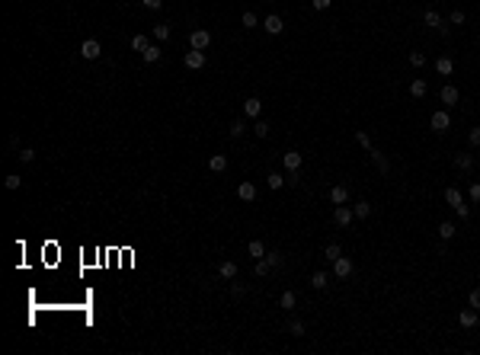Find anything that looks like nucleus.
I'll use <instances>...</instances> for the list:
<instances>
[{
  "label": "nucleus",
  "mask_w": 480,
  "mask_h": 355,
  "mask_svg": "<svg viewBox=\"0 0 480 355\" xmlns=\"http://www.w3.org/2000/svg\"><path fill=\"white\" fill-rule=\"evenodd\" d=\"M189 45L198 48V51H205V48L212 45V32H208V29H192L189 32Z\"/></svg>",
  "instance_id": "nucleus-1"
},
{
  "label": "nucleus",
  "mask_w": 480,
  "mask_h": 355,
  "mask_svg": "<svg viewBox=\"0 0 480 355\" xmlns=\"http://www.w3.org/2000/svg\"><path fill=\"white\" fill-rule=\"evenodd\" d=\"M429 125H432V132H448L451 128V116L445 112V109H439V112H432V118H429Z\"/></svg>",
  "instance_id": "nucleus-2"
},
{
  "label": "nucleus",
  "mask_w": 480,
  "mask_h": 355,
  "mask_svg": "<svg viewBox=\"0 0 480 355\" xmlns=\"http://www.w3.org/2000/svg\"><path fill=\"white\" fill-rule=\"evenodd\" d=\"M352 208L349 205H336V211H333V224L336 227H352Z\"/></svg>",
  "instance_id": "nucleus-3"
},
{
  "label": "nucleus",
  "mask_w": 480,
  "mask_h": 355,
  "mask_svg": "<svg viewBox=\"0 0 480 355\" xmlns=\"http://www.w3.org/2000/svg\"><path fill=\"white\" fill-rule=\"evenodd\" d=\"M263 29L269 32V35H282L285 32V19L279 13H272V16H266V19H263Z\"/></svg>",
  "instance_id": "nucleus-4"
},
{
  "label": "nucleus",
  "mask_w": 480,
  "mask_h": 355,
  "mask_svg": "<svg viewBox=\"0 0 480 355\" xmlns=\"http://www.w3.org/2000/svg\"><path fill=\"white\" fill-rule=\"evenodd\" d=\"M183 64H186L189 70H202V68H205V51H198V48H192V51H186Z\"/></svg>",
  "instance_id": "nucleus-5"
},
{
  "label": "nucleus",
  "mask_w": 480,
  "mask_h": 355,
  "mask_svg": "<svg viewBox=\"0 0 480 355\" xmlns=\"http://www.w3.org/2000/svg\"><path fill=\"white\" fill-rule=\"evenodd\" d=\"M352 269H356V266H352L349 256H339V259H333V275H336V278H349Z\"/></svg>",
  "instance_id": "nucleus-6"
},
{
  "label": "nucleus",
  "mask_w": 480,
  "mask_h": 355,
  "mask_svg": "<svg viewBox=\"0 0 480 355\" xmlns=\"http://www.w3.org/2000/svg\"><path fill=\"white\" fill-rule=\"evenodd\" d=\"M99 54H103V45H99L96 39H87L84 45H80V58H87V61H96Z\"/></svg>",
  "instance_id": "nucleus-7"
},
{
  "label": "nucleus",
  "mask_w": 480,
  "mask_h": 355,
  "mask_svg": "<svg viewBox=\"0 0 480 355\" xmlns=\"http://www.w3.org/2000/svg\"><path fill=\"white\" fill-rule=\"evenodd\" d=\"M259 112H263V100H259V96H247V100H244V116L256 122Z\"/></svg>",
  "instance_id": "nucleus-8"
},
{
  "label": "nucleus",
  "mask_w": 480,
  "mask_h": 355,
  "mask_svg": "<svg viewBox=\"0 0 480 355\" xmlns=\"http://www.w3.org/2000/svg\"><path fill=\"white\" fill-rule=\"evenodd\" d=\"M477 320H480V310H474V307H467V310H461V314H458V323L464 326V330L477 326Z\"/></svg>",
  "instance_id": "nucleus-9"
},
{
  "label": "nucleus",
  "mask_w": 480,
  "mask_h": 355,
  "mask_svg": "<svg viewBox=\"0 0 480 355\" xmlns=\"http://www.w3.org/2000/svg\"><path fill=\"white\" fill-rule=\"evenodd\" d=\"M282 167H285V170H301V154H298V151H285V154H282Z\"/></svg>",
  "instance_id": "nucleus-10"
},
{
  "label": "nucleus",
  "mask_w": 480,
  "mask_h": 355,
  "mask_svg": "<svg viewBox=\"0 0 480 355\" xmlns=\"http://www.w3.org/2000/svg\"><path fill=\"white\" fill-rule=\"evenodd\" d=\"M455 167H458L461 173H471V170H474V154H467V151L455 154Z\"/></svg>",
  "instance_id": "nucleus-11"
},
{
  "label": "nucleus",
  "mask_w": 480,
  "mask_h": 355,
  "mask_svg": "<svg viewBox=\"0 0 480 355\" xmlns=\"http://www.w3.org/2000/svg\"><path fill=\"white\" fill-rule=\"evenodd\" d=\"M349 202V189L346 186H333L330 189V205H346Z\"/></svg>",
  "instance_id": "nucleus-12"
},
{
  "label": "nucleus",
  "mask_w": 480,
  "mask_h": 355,
  "mask_svg": "<svg viewBox=\"0 0 480 355\" xmlns=\"http://www.w3.org/2000/svg\"><path fill=\"white\" fill-rule=\"evenodd\" d=\"M435 70H439L442 77H451V74H455V61H451L448 54H442V58H435Z\"/></svg>",
  "instance_id": "nucleus-13"
},
{
  "label": "nucleus",
  "mask_w": 480,
  "mask_h": 355,
  "mask_svg": "<svg viewBox=\"0 0 480 355\" xmlns=\"http://www.w3.org/2000/svg\"><path fill=\"white\" fill-rule=\"evenodd\" d=\"M237 199L240 202H256V186L253 183H240L237 186Z\"/></svg>",
  "instance_id": "nucleus-14"
},
{
  "label": "nucleus",
  "mask_w": 480,
  "mask_h": 355,
  "mask_svg": "<svg viewBox=\"0 0 480 355\" xmlns=\"http://www.w3.org/2000/svg\"><path fill=\"white\" fill-rule=\"evenodd\" d=\"M439 100L445 102V106H455L458 102V86H451V84H445L442 90H439Z\"/></svg>",
  "instance_id": "nucleus-15"
},
{
  "label": "nucleus",
  "mask_w": 480,
  "mask_h": 355,
  "mask_svg": "<svg viewBox=\"0 0 480 355\" xmlns=\"http://www.w3.org/2000/svg\"><path fill=\"white\" fill-rule=\"evenodd\" d=\"M237 272H240V269H237V263H234V259H224V263L218 266V275H221V278H228V282H231V278H237Z\"/></svg>",
  "instance_id": "nucleus-16"
},
{
  "label": "nucleus",
  "mask_w": 480,
  "mask_h": 355,
  "mask_svg": "<svg viewBox=\"0 0 480 355\" xmlns=\"http://www.w3.org/2000/svg\"><path fill=\"white\" fill-rule=\"evenodd\" d=\"M208 170H212V173H224V170H228V154H212Z\"/></svg>",
  "instance_id": "nucleus-17"
},
{
  "label": "nucleus",
  "mask_w": 480,
  "mask_h": 355,
  "mask_svg": "<svg viewBox=\"0 0 480 355\" xmlns=\"http://www.w3.org/2000/svg\"><path fill=\"white\" fill-rule=\"evenodd\" d=\"M426 93H429V84H426L423 77H416V80L410 84V96H413V100H423Z\"/></svg>",
  "instance_id": "nucleus-18"
},
{
  "label": "nucleus",
  "mask_w": 480,
  "mask_h": 355,
  "mask_svg": "<svg viewBox=\"0 0 480 355\" xmlns=\"http://www.w3.org/2000/svg\"><path fill=\"white\" fill-rule=\"evenodd\" d=\"M423 19H426V26H429V29H439V32H445V26H442V16H439V10H426V16H423Z\"/></svg>",
  "instance_id": "nucleus-19"
},
{
  "label": "nucleus",
  "mask_w": 480,
  "mask_h": 355,
  "mask_svg": "<svg viewBox=\"0 0 480 355\" xmlns=\"http://www.w3.org/2000/svg\"><path fill=\"white\" fill-rule=\"evenodd\" d=\"M368 154H372V160H374V167H378V170L381 173H388L391 170V163H388V157L381 154V151H378V147H372V151H368Z\"/></svg>",
  "instance_id": "nucleus-20"
},
{
  "label": "nucleus",
  "mask_w": 480,
  "mask_h": 355,
  "mask_svg": "<svg viewBox=\"0 0 480 355\" xmlns=\"http://www.w3.org/2000/svg\"><path fill=\"white\" fill-rule=\"evenodd\" d=\"M279 307L295 310V307H298V294H295V291H282V298H279Z\"/></svg>",
  "instance_id": "nucleus-21"
},
{
  "label": "nucleus",
  "mask_w": 480,
  "mask_h": 355,
  "mask_svg": "<svg viewBox=\"0 0 480 355\" xmlns=\"http://www.w3.org/2000/svg\"><path fill=\"white\" fill-rule=\"evenodd\" d=\"M445 202H448L451 208H455V205H461V202H464V195H461V189L448 186V189H445Z\"/></svg>",
  "instance_id": "nucleus-22"
},
{
  "label": "nucleus",
  "mask_w": 480,
  "mask_h": 355,
  "mask_svg": "<svg viewBox=\"0 0 480 355\" xmlns=\"http://www.w3.org/2000/svg\"><path fill=\"white\" fill-rule=\"evenodd\" d=\"M250 259H263V256H266V243H263V240H250Z\"/></svg>",
  "instance_id": "nucleus-23"
},
{
  "label": "nucleus",
  "mask_w": 480,
  "mask_h": 355,
  "mask_svg": "<svg viewBox=\"0 0 480 355\" xmlns=\"http://www.w3.org/2000/svg\"><path fill=\"white\" fill-rule=\"evenodd\" d=\"M228 132H231V138H244V135H247V122H244V118H234Z\"/></svg>",
  "instance_id": "nucleus-24"
},
{
  "label": "nucleus",
  "mask_w": 480,
  "mask_h": 355,
  "mask_svg": "<svg viewBox=\"0 0 480 355\" xmlns=\"http://www.w3.org/2000/svg\"><path fill=\"white\" fill-rule=\"evenodd\" d=\"M352 215H356L358 221H362V218H368V215H372V205H368L365 199H362V202H356V205H352Z\"/></svg>",
  "instance_id": "nucleus-25"
},
{
  "label": "nucleus",
  "mask_w": 480,
  "mask_h": 355,
  "mask_svg": "<svg viewBox=\"0 0 480 355\" xmlns=\"http://www.w3.org/2000/svg\"><path fill=\"white\" fill-rule=\"evenodd\" d=\"M327 285H330L327 272H314V275H311V288H317V291H323Z\"/></svg>",
  "instance_id": "nucleus-26"
},
{
  "label": "nucleus",
  "mask_w": 480,
  "mask_h": 355,
  "mask_svg": "<svg viewBox=\"0 0 480 355\" xmlns=\"http://www.w3.org/2000/svg\"><path fill=\"white\" fill-rule=\"evenodd\" d=\"M455 234H458V227H455L451 221H442V224H439V237H442V240H451Z\"/></svg>",
  "instance_id": "nucleus-27"
},
{
  "label": "nucleus",
  "mask_w": 480,
  "mask_h": 355,
  "mask_svg": "<svg viewBox=\"0 0 480 355\" xmlns=\"http://www.w3.org/2000/svg\"><path fill=\"white\" fill-rule=\"evenodd\" d=\"M160 54H163L160 45H147V51H141V58H144L147 64H154V61H160Z\"/></svg>",
  "instance_id": "nucleus-28"
},
{
  "label": "nucleus",
  "mask_w": 480,
  "mask_h": 355,
  "mask_svg": "<svg viewBox=\"0 0 480 355\" xmlns=\"http://www.w3.org/2000/svg\"><path fill=\"white\" fill-rule=\"evenodd\" d=\"M269 128H272V125H269L266 118H256V122H253V135H256V138H266Z\"/></svg>",
  "instance_id": "nucleus-29"
},
{
  "label": "nucleus",
  "mask_w": 480,
  "mask_h": 355,
  "mask_svg": "<svg viewBox=\"0 0 480 355\" xmlns=\"http://www.w3.org/2000/svg\"><path fill=\"white\" fill-rule=\"evenodd\" d=\"M266 186L275 192V189H282V186H285V176H282V173H269V176H266Z\"/></svg>",
  "instance_id": "nucleus-30"
},
{
  "label": "nucleus",
  "mask_w": 480,
  "mask_h": 355,
  "mask_svg": "<svg viewBox=\"0 0 480 355\" xmlns=\"http://www.w3.org/2000/svg\"><path fill=\"white\" fill-rule=\"evenodd\" d=\"M323 256H327L330 263H333V259H339V256H343V247H339V243H327V250H323Z\"/></svg>",
  "instance_id": "nucleus-31"
},
{
  "label": "nucleus",
  "mask_w": 480,
  "mask_h": 355,
  "mask_svg": "<svg viewBox=\"0 0 480 355\" xmlns=\"http://www.w3.org/2000/svg\"><path fill=\"white\" fill-rule=\"evenodd\" d=\"M240 23H244V26H247V29H256V26H259V16H256V13H253V10H247V13H244V16H240Z\"/></svg>",
  "instance_id": "nucleus-32"
},
{
  "label": "nucleus",
  "mask_w": 480,
  "mask_h": 355,
  "mask_svg": "<svg viewBox=\"0 0 480 355\" xmlns=\"http://www.w3.org/2000/svg\"><path fill=\"white\" fill-rule=\"evenodd\" d=\"M154 39H157V42L170 39V26L167 23H157V26H154Z\"/></svg>",
  "instance_id": "nucleus-33"
},
{
  "label": "nucleus",
  "mask_w": 480,
  "mask_h": 355,
  "mask_svg": "<svg viewBox=\"0 0 480 355\" xmlns=\"http://www.w3.org/2000/svg\"><path fill=\"white\" fill-rule=\"evenodd\" d=\"M3 186H7L10 192H16V189H19V186H23V179H19V173H10L7 179H3Z\"/></svg>",
  "instance_id": "nucleus-34"
},
{
  "label": "nucleus",
  "mask_w": 480,
  "mask_h": 355,
  "mask_svg": "<svg viewBox=\"0 0 480 355\" xmlns=\"http://www.w3.org/2000/svg\"><path fill=\"white\" fill-rule=\"evenodd\" d=\"M253 272H256V275H259V278H266V275H269V272H272V266H269V263H266V259H256V266H253Z\"/></svg>",
  "instance_id": "nucleus-35"
},
{
  "label": "nucleus",
  "mask_w": 480,
  "mask_h": 355,
  "mask_svg": "<svg viewBox=\"0 0 480 355\" xmlns=\"http://www.w3.org/2000/svg\"><path fill=\"white\" fill-rule=\"evenodd\" d=\"M407 61H410L413 68H423V64H426V54H423V51H410V54H407Z\"/></svg>",
  "instance_id": "nucleus-36"
},
{
  "label": "nucleus",
  "mask_w": 480,
  "mask_h": 355,
  "mask_svg": "<svg viewBox=\"0 0 480 355\" xmlns=\"http://www.w3.org/2000/svg\"><path fill=\"white\" fill-rule=\"evenodd\" d=\"M467 199H471L474 205H480V183H471V186H467Z\"/></svg>",
  "instance_id": "nucleus-37"
},
{
  "label": "nucleus",
  "mask_w": 480,
  "mask_h": 355,
  "mask_svg": "<svg viewBox=\"0 0 480 355\" xmlns=\"http://www.w3.org/2000/svg\"><path fill=\"white\" fill-rule=\"evenodd\" d=\"M464 19H467L464 10H451V16H448V23H451V26H464Z\"/></svg>",
  "instance_id": "nucleus-38"
},
{
  "label": "nucleus",
  "mask_w": 480,
  "mask_h": 355,
  "mask_svg": "<svg viewBox=\"0 0 480 355\" xmlns=\"http://www.w3.org/2000/svg\"><path fill=\"white\" fill-rule=\"evenodd\" d=\"M455 215L461 218V221H467V218H471V205H467V202H461V205H455Z\"/></svg>",
  "instance_id": "nucleus-39"
},
{
  "label": "nucleus",
  "mask_w": 480,
  "mask_h": 355,
  "mask_svg": "<svg viewBox=\"0 0 480 355\" xmlns=\"http://www.w3.org/2000/svg\"><path fill=\"white\" fill-rule=\"evenodd\" d=\"M263 259H266V263L272 266V269H279V266H282V253H275V250H272V253H266Z\"/></svg>",
  "instance_id": "nucleus-40"
},
{
  "label": "nucleus",
  "mask_w": 480,
  "mask_h": 355,
  "mask_svg": "<svg viewBox=\"0 0 480 355\" xmlns=\"http://www.w3.org/2000/svg\"><path fill=\"white\" fill-rule=\"evenodd\" d=\"M131 48H135V51H147V35H135V39H131Z\"/></svg>",
  "instance_id": "nucleus-41"
},
{
  "label": "nucleus",
  "mask_w": 480,
  "mask_h": 355,
  "mask_svg": "<svg viewBox=\"0 0 480 355\" xmlns=\"http://www.w3.org/2000/svg\"><path fill=\"white\" fill-rule=\"evenodd\" d=\"M16 157H19L23 163H32V160H36V151H32V147H23V151H19Z\"/></svg>",
  "instance_id": "nucleus-42"
},
{
  "label": "nucleus",
  "mask_w": 480,
  "mask_h": 355,
  "mask_svg": "<svg viewBox=\"0 0 480 355\" xmlns=\"http://www.w3.org/2000/svg\"><path fill=\"white\" fill-rule=\"evenodd\" d=\"M356 141H358L362 147H365V151H372V147H374V144H372V138H368L365 132H356Z\"/></svg>",
  "instance_id": "nucleus-43"
},
{
  "label": "nucleus",
  "mask_w": 480,
  "mask_h": 355,
  "mask_svg": "<svg viewBox=\"0 0 480 355\" xmlns=\"http://www.w3.org/2000/svg\"><path fill=\"white\" fill-rule=\"evenodd\" d=\"M467 304H471L474 310H480V288H474V291L467 294Z\"/></svg>",
  "instance_id": "nucleus-44"
},
{
  "label": "nucleus",
  "mask_w": 480,
  "mask_h": 355,
  "mask_svg": "<svg viewBox=\"0 0 480 355\" xmlns=\"http://www.w3.org/2000/svg\"><path fill=\"white\" fill-rule=\"evenodd\" d=\"M285 186H301V170H291L288 176H285Z\"/></svg>",
  "instance_id": "nucleus-45"
},
{
  "label": "nucleus",
  "mask_w": 480,
  "mask_h": 355,
  "mask_svg": "<svg viewBox=\"0 0 480 355\" xmlns=\"http://www.w3.org/2000/svg\"><path fill=\"white\" fill-rule=\"evenodd\" d=\"M467 141H471V147H480V125L467 132Z\"/></svg>",
  "instance_id": "nucleus-46"
},
{
  "label": "nucleus",
  "mask_w": 480,
  "mask_h": 355,
  "mask_svg": "<svg viewBox=\"0 0 480 355\" xmlns=\"http://www.w3.org/2000/svg\"><path fill=\"white\" fill-rule=\"evenodd\" d=\"M291 336H304V323L301 320H291Z\"/></svg>",
  "instance_id": "nucleus-47"
},
{
  "label": "nucleus",
  "mask_w": 480,
  "mask_h": 355,
  "mask_svg": "<svg viewBox=\"0 0 480 355\" xmlns=\"http://www.w3.org/2000/svg\"><path fill=\"white\" fill-rule=\"evenodd\" d=\"M330 3H333V0H311L314 10H330Z\"/></svg>",
  "instance_id": "nucleus-48"
},
{
  "label": "nucleus",
  "mask_w": 480,
  "mask_h": 355,
  "mask_svg": "<svg viewBox=\"0 0 480 355\" xmlns=\"http://www.w3.org/2000/svg\"><path fill=\"white\" fill-rule=\"evenodd\" d=\"M141 3H144L147 10H160V7H163V0H141Z\"/></svg>",
  "instance_id": "nucleus-49"
}]
</instances>
